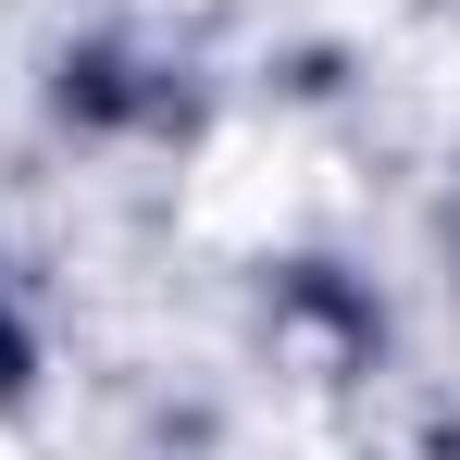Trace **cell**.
Returning a JSON list of instances; mask_svg holds the SVG:
<instances>
[{
  "instance_id": "1",
  "label": "cell",
  "mask_w": 460,
  "mask_h": 460,
  "mask_svg": "<svg viewBox=\"0 0 460 460\" xmlns=\"http://www.w3.org/2000/svg\"><path fill=\"white\" fill-rule=\"evenodd\" d=\"M323 212H336V162L311 125H274V112L225 125L187 174V236L225 261H299Z\"/></svg>"
}]
</instances>
